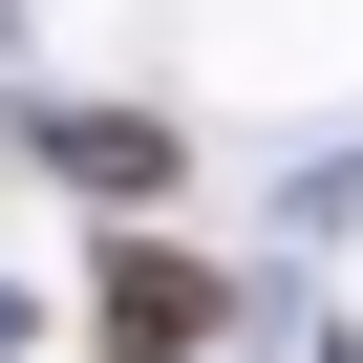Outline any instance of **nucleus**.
I'll use <instances>...</instances> for the list:
<instances>
[{"label": "nucleus", "mask_w": 363, "mask_h": 363, "mask_svg": "<svg viewBox=\"0 0 363 363\" xmlns=\"http://www.w3.org/2000/svg\"><path fill=\"white\" fill-rule=\"evenodd\" d=\"M235 320H257V278H235V257H193L171 214L86 235V363H214Z\"/></svg>", "instance_id": "obj_1"}, {"label": "nucleus", "mask_w": 363, "mask_h": 363, "mask_svg": "<svg viewBox=\"0 0 363 363\" xmlns=\"http://www.w3.org/2000/svg\"><path fill=\"white\" fill-rule=\"evenodd\" d=\"M0 128H22L107 235H128V214H171V171H193V128H171V107H128V86H43V107H0Z\"/></svg>", "instance_id": "obj_2"}, {"label": "nucleus", "mask_w": 363, "mask_h": 363, "mask_svg": "<svg viewBox=\"0 0 363 363\" xmlns=\"http://www.w3.org/2000/svg\"><path fill=\"white\" fill-rule=\"evenodd\" d=\"M22 320H43V299H22V278H0V363H22Z\"/></svg>", "instance_id": "obj_3"}, {"label": "nucleus", "mask_w": 363, "mask_h": 363, "mask_svg": "<svg viewBox=\"0 0 363 363\" xmlns=\"http://www.w3.org/2000/svg\"><path fill=\"white\" fill-rule=\"evenodd\" d=\"M0 43H22V0H0Z\"/></svg>", "instance_id": "obj_4"}, {"label": "nucleus", "mask_w": 363, "mask_h": 363, "mask_svg": "<svg viewBox=\"0 0 363 363\" xmlns=\"http://www.w3.org/2000/svg\"><path fill=\"white\" fill-rule=\"evenodd\" d=\"M320 363H363V342H320Z\"/></svg>", "instance_id": "obj_5"}]
</instances>
